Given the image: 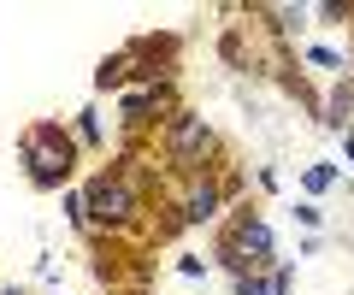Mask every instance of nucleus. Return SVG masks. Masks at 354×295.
I'll return each mask as SVG.
<instances>
[{
  "label": "nucleus",
  "instance_id": "f257e3e1",
  "mask_svg": "<svg viewBox=\"0 0 354 295\" xmlns=\"http://www.w3.org/2000/svg\"><path fill=\"white\" fill-rule=\"evenodd\" d=\"M18 154H24V178L36 183V189H59V183L71 178V166H77V142L65 136L53 118H41V124L24 130Z\"/></svg>",
  "mask_w": 354,
  "mask_h": 295
},
{
  "label": "nucleus",
  "instance_id": "f03ea898",
  "mask_svg": "<svg viewBox=\"0 0 354 295\" xmlns=\"http://www.w3.org/2000/svg\"><path fill=\"white\" fill-rule=\"evenodd\" d=\"M213 260H225L236 278H254L260 266H272V225L254 218V213H242L236 225L225 231V242L213 248Z\"/></svg>",
  "mask_w": 354,
  "mask_h": 295
},
{
  "label": "nucleus",
  "instance_id": "7ed1b4c3",
  "mask_svg": "<svg viewBox=\"0 0 354 295\" xmlns=\"http://www.w3.org/2000/svg\"><path fill=\"white\" fill-rule=\"evenodd\" d=\"M165 154H171L177 171H201V160L213 154V124L195 118V113H177L165 124Z\"/></svg>",
  "mask_w": 354,
  "mask_h": 295
},
{
  "label": "nucleus",
  "instance_id": "20e7f679",
  "mask_svg": "<svg viewBox=\"0 0 354 295\" xmlns=\"http://www.w3.org/2000/svg\"><path fill=\"white\" fill-rule=\"evenodd\" d=\"M83 201H88V218H95V225H130V218H136V189H130L118 171H101V178L83 189Z\"/></svg>",
  "mask_w": 354,
  "mask_h": 295
},
{
  "label": "nucleus",
  "instance_id": "39448f33",
  "mask_svg": "<svg viewBox=\"0 0 354 295\" xmlns=\"http://www.w3.org/2000/svg\"><path fill=\"white\" fill-rule=\"evenodd\" d=\"M218 201H225V189H218V183H195L189 189V201H183V218H189V225H207V218L218 213Z\"/></svg>",
  "mask_w": 354,
  "mask_h": 295
},
{
  "label": "nucleus",
  "instance_id": "423d86ee",
  "mask_svg": "<svg viewBox=\"0 0 354 295\" xmlns=\"http://www.w3.org/2000/svg\"><path fill=\"white\" fill-rule=\"evenodd\" d=\"M160 106H171V83H153V89H142V95H124V118L130 124H142V118L160 113Z\"/></svg>",
  "mask_w": 354,
  "mask_h": 295
},
{
  "label": "nucleus",
  "instance_id": "0eeeda50",
  "mask_svg": "<svg viewBox=\"0 0 354 295\" xmlns=\"http://www.w3.org/2000/svg\"><path fill=\"white\" fill-rule=\"evenodd\" d=\"M348 113H354V89H337V95H330V106H325V124L342 130V124H348Z\"/></svg>",
  "mask_w": 354,
  "mask_h": 295
},
{
  "label": "nucleus",
  "instance_id": "6e6552de",
  "mask_svg": "<svg viewBox=\"0 0 354 295\" xmlns=\"http://www.w3.org/2000/svg\"><path fill=\"white\" fill-rule=\"evenodd\" d=\"M77 142H83V148H95V142H101V113H95V106H83V113H77Z\"/></svg>",
  "mask_w": 354,
  "mask_h": 295
},
{
  "label": "nucleus",
  "instance_id": "1a4fd4ad",
  "mask_svg": "<svg viewBox=\"0 0 354 295\" xmlns=\"http://www.w3.org/2000/svg\"><path fill=\"white\" fill-rule=\"evenodd\" d=\"M301 183H307V195H325L330 183H337V166H307V178H301Z\"/></svg>",
  "mask_w": 354,
  "mask_h": 295
},
{
  "label": "nucleus",
  "instance_id": "9d476101",
  "mask_svg": "<svg viewBox=\"0 0 354 295\" xmlns=\"http://www.w3.org/2000/svg\"><path fill=\"white\" fill-rule=\"evenodd\" d=\"M307 59H313V65H325V71H337V65H342V53H337V48H307Z\"/></svg>",
  "mask_w": 354,
  "mask_h": 295
},
{
  "label": "nucleus",
  "instance_id": "9b49d317",
  "mask_svg": "<svg viewBox=\"0 0 354 295\" xmlns=\"http://www.w3.org/2000/svg\"><path fill=\"white\" fill-rule=\"evenodd\" d=\"M295 218H301L307 231H319V218H325V213H319V207H313V201H301V207H295Z\"/></svg>",
  "mask_w": 354,
  "mask_h": 295
},
{
  "label": "nucleus",
  "instance_id": "f8f14e48",
  "mask_svg": "<svg viewBox=\"0 0 354 295\" xmlns=\"http://www.w3.org/2000/svg\"><path fill=\"white\" fill-rule=\"evenodd\" d=\"M236 295H272V283H260V278H236Z\"/></svg>",
  "mask_w": 354,
  "mask_h": 295
},
{
  "label": "nucleus",
  "instance_id": "ddd939ff",
  "mask_svg": "<svg viewBox=\"0 0 354 295\" xmlns=\"http://www.w3.org/2000/svg\"><path fill=\"white\" fill-rule=\"evenodd\" d=\"M342 154H348V160H354V130H348V136H342Z\"/></svg>",
  "mask_w": 354,
  "mask_h": 295
},
{
  "label": "nucleus",
  "instance_id": "4468645a",
  "mask_svg": "<svg viewBox=\"0 0 354 295\" xmlns=\"http://www.w3.org/2000/svg\"><path fill=\"white\" fill-rule=\"evenodd\" d=\"M6 295H24V289H6Z\"/></svg>",
  "mask_w": 354,
  "mask_h": 295
}]
</instances>
